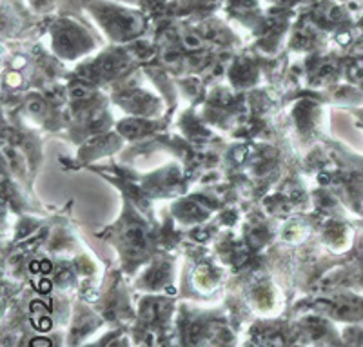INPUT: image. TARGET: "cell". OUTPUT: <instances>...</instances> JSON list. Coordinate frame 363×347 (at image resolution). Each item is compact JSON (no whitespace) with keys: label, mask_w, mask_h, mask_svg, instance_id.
I'll use <instances>...</instances> for the list:
<instances>
[{"label":"cell","mask_w":363,"mask_h":347,"mask_svg":"<svg viewBox=\"0 0 363 347\" xmlns=\"http://www.w3.org/2000/svg\"><path fill=\"white\" fill-rule=\"evenodd\" d=\"M118 2H129V4H138L142 8H147L149 0H118Z\"/></svg>","instance_id":"5"},{"label":"cell","mask_w":363,"mask_h":347,"mask_svg":"<svg viewBox=\"0 0 363 347\" xmlns=\"http://www.w3.org/2000/svg\"><path fill=\"white\" fill-rule=\"evenodd\" d=\"M358 119H359V126L363 128V109H359L358 111Z\"/></svg>","instance_id":"6"},{"label":"cell","mask_w":363,"mask_h":347,"mask_svg":"<svg viewBox=\"0 0 363 347\" xmlns=\"http://www.w3.org/2000/svg\"><path fill=\"white\" fill-rule=\"evenodd\" d=\"M48 29H50L55 53L60 55L62 58L73 60L79 55L87 53L96 46L95 37L89 31V28L80 24L77 18L67 17V15L55 17Z\"/></svg>","instance_id":"2"},{"label":"cell","mask_w":363,"mask_h":347,"mask_svg":"<svg viewBox=\"0 0 363 347\" xmlns=\"http://www.w3.org/2000/svg\"><path fill=\"white\" fill-rule=\"evenodd\" d=\"M58 2L60 0H28V4L33 8V11L40 13V15H48L50 11H53Z\"/></svg>","instance_id":"4"},{"label":"cell","mask_w":363,"mask_h":347,"mask_svg":"<svg viewBox=\"0 0 363 347\" xmlns=\"http://www.w3.org/2000/svg\"><path fill=\"white\" fill-rule=\"evenodd\" d=\"M194 0H149L147 9L155 15H187Z\"/></svg>","instance_id":"3"},{"label":"cell","mask_w":363,"mask_h":347,"mask_svg":"<svg viewBox=\"0 0 363 347\" xmlns=\"http://www.w3.org/2000/svg\"><path fill=\"white\" fill-rule=\"evenodd\" d=\"M96 24L113 42L125 44L136 40L147 29V15L142 9L129 8L118 0H79Z\"/></svg>","instance_id":"1"}]
</instances>
